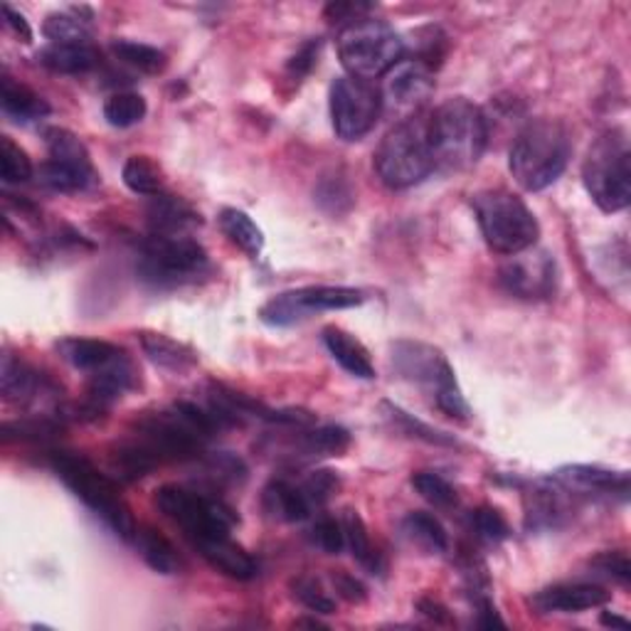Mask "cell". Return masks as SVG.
<instances>
[{
    "label": "cell",
    "instance_id": "cell-1",
    "mask_svg": "<svg viewBox=\"0 0 631 631\" xmlns=\"http://www.w3.org/2000/svg\"><path fill=\"white\" fill-rule=\"evenodd\" d=\"M488 141L484 111L464 97L449 99L429 114V146L435 166L461 171L484 156Z\"/></svg>",
    "mask_w": 631,
    "mask_h": 631
},
{
    "label": "cell",
    "instance_id": "cell-2",
    "mask_svg": "<svg viewBox=\"0 0 631 631\" xmlns=\"http://www.w3.org/2000/svg\"><path fill=\"white\" fill-rule=\"evenodd\" d=\"M572 156V141L560 121H531L511 148V173L523 191L538 193L565 173Z\"/></svg>",
    "mask_w": 631,
    "mask_h": 631
},
{
    "label": "cell",
    "instance_id": "cell-3",
    "mask_svg": "<svg viewBox=\"0 0 631 631\" xmlns=\"http://www.w3.org/2000/svg\"><path fill=\"white\" fill-rule=\"evenodd\" d=\"M390 363L402 380L425 390L447 417L459 422L471 417L469 404L459 390L454 367L449 365L439 348L422 341H398L390 348Z\"/></svg>",
    "mask_w": 631,
    "mask_h": 631
},
{
    "label": "cell",
    "instance_id": "cell-4",
    "mask_svg": "<svg viewBox=\"0 0 631 631\" xmlns=\"http://www.w3.org/2000/svg\"><path fill=\"white\" fill-rule=\"evenodd\" d=\"M375 171L392 191H404L435 171L429 146V117H412L395 124L375 150Z\"/></svg>",
    "mask_w": 631,
    "mask_h": 631
},
{
    "label": "cell",
    "instance_id": "cell-5",
    "mask_svg": "<svg viewBox=\"0 0 631 631\" xmlns=\"http://www.w3.org/2000/svg\"><path fill=\"white\" fill-rule=\"evenodd\" d=\"M54 474L62 478V484L80 498L84 506H89L111 531L121 535L124 541H134L138 525L134 523L129 506L121 501L117 484L107 474L92 464L89 459L72 454V451H54L50 459Z\"/></svg>",
    "mask_w": 631,
    "mask_h": 631
},
{
    "label": "cell",
    "instance_id": "cell-6",
    "mask_svg": "<svg viewBox=\"0 0 631 631\" xmlns=\"http://www.w3.org/2000/svg\"><path fill=\"white\" fill-rule=\"evenodd\" d=\"M476 222L488 247L506 257L531 250L541 238V225L521 197L503 187L474 195Z\"/></svg>",
    "mask_w": 631,
    "mask_h": 631
},
{
    "label": "cell",
    "instance_id": "cell-7",
    "mask_svg": "<svg viewBox=\"0 0 631 631\" xmlns=\"http://www.w3.org/2000/svg\"><path fill=\"white\" fill-rule=\"evenodd\" d=\"M338 58L348 77L371 82L385 77L404 58V43L388 23L361 17L338 35Z\"/></svg>",
    "mask_w": 631,
    "mask_h": 631
},
{
    "label": "cell",
    "instance_id": "cell-8",
    "mask_svg": "<svg viewBox=\"0 0 631 631\" xmlns=\"http://www.w3.org/2000/svg\"><path fill=\"white\" fill-rule=\"evenodd\" d=\"M582 181L605 213L624 210L631 201V150L624 131H607L587 150Z\"/></svg>",
    "mask_w": 631,
    "mask_h": 631
},
{
    "label": "cell",
    "instance_id": "cell-9",
    "mask_svg": "<svg viewBox=\"0 0 631 631\" xmlns=\"http://www.w3.org/2000/svg\"><path fill=\"white\" fill-rule=\"evenodd\" d=\"M210 271L207 252L191 238L150 234L141 247L138 275L154 287H183Z\"/></svg>",
    "mask_w": 631,
    "mask_h": 631
},
{
    "label": "cell",
    "instance_id": "cell-10",
    "mask_svg": "<svg viewBox=\"0 0 631 631\" xmlns=\"http://www.w3.org/2000/svg\"><path fill=\"white\" fill-rule=\"evenodd\" d=\"M154 503L166 518L181 525L191 541L230 535L232 525L238 523V513L228 503L175 484L158 488Z\"/></svg>",
    "mask_w": 631,
    "mask_h": 631
},
{
    "label": "cell",
    "instance_id": "cell-11",
    "mask_svg": "<svg viewBox=\"0 0 631 631\" xmlns=\"http://www.w3.org/2000/svg\"><path fill=\"white\" fill-rule=\"evenodd\" d=\"M365 301L361 289L351 287H304L294 291H284L275 299H269L259 308V318L267 326H294L306 321L308 316L324 314V311L355 308Z\"/></svg>",
    "mask_w": 631,
    "mask_h": 631
},
{
    "label": "cell",
    "instance_id": "cell-12",
    "mask_svg": "<svg viewBox=\"0 0 631 631\" xmlns=\"http://www.w3.org/2000/svg\"><path fill=\"white\" fill-rule=\"evenodd\" d=\"M383 114L380 89L355 77H338L331 84V121L338 138L357 141L371 134Z\"/></svg>",
    "mask_w": 631,
    "mask_h": 631
},
{
    "label": "cell",
    "instance_id": "cell-13",
    "mask_svg": "<svg viewBox=\"0 0 631 631\" xmlns=\"http://www.w3.org/2000/svg\"><path fill=\"white\" fill-rule=\"evenodd\" d=\"M435 92V68L417 58L400 60L395 68L385 74L380 99L383 111L400 121L420 114L427 99Z\"/></svg>",
    "mask_w": 631,
    "mask_h": 631
},
{
    "label": "cell",
    "instance_id": "cell-14",
    "mask_svg": "<svg viewBox=\"0 0 631 631\" xmlns=\"http://www.w3.org/2000/svg\"><path fill=\"white\" fill-rule=\"evenodd\" d=\"M498 284L508 294L525 301H538L553 296L555 284H558V267L548 252L525 250L513 254L506 265L498 269Z\"/></svg>",
    "mask_w": 631,
    "mask_h": 631
},
{
    "label": "cell",
    "instance_id": "cell-15",
    "mask_svg": "<svg viewBox=\"0 0 631 631\" xmlns=\"http://www.w3.org/2000/svg\"><path fill=\"white\" fill-rule=\"evenodd\" d=\"M0 392L8 402L17 404H35L45 398L58 400V390L52 383L43 378L40 373L25 365L21 357L3 355V365H0Z\"/></svg>",
    "mask_w": 631,
    "mask_h": 631
},
{
    "label": "cell",
    "instance_id": "cell-16",
    "mask_svg": "<svg viewBox=\"0 0 631 631\" xmlns=\"http://www.w3.org/2000/svg\"><path fill=\"white\" fill-rule=\"evenodd\" d=\"M609 602V592L590 582H562V585L545 587L535 592L531 605L548 615V611H585L595 609Z\"/></svg>",
    "mask_w": 631,
    "mask_h": 631
},
{
    "label": "cell",
    "instance_id": "cell-17",
    "mask_svg": "<svg viewBox=\"0 0 631 631\" xmlns=\"http://www.w3.org/2000/svg\"><path fill=\"white\" fill-rule=\"evenodd\" d=\"M193 548L213 565L215 570L228 574L232 580H252L257 578V560L234 543L230 535H210V538L191 541Z\"/></svg>",
    "mask_w": 631,
    "mask_h": 631
},
{
    "label": "cell",
    "instance_id": "cell-18",
    "mask_svg": "<svg viewBox=\"0 0 631 631\" xmlns=\"http://www.w3.org/2000/svg\"><path fill=\"white\" fill-rule=\"evenodd\" d=\"M553 478L572 494L574 492L619 494L621 498H627L629 494L627 471H611L605 466H590V464H570L555 471Z\"/></svg>",
    "mask_w": 631,
    "mask_h": 631
},
{
    "label": "cell",
    "instance_id": "cell-19",
    "mask_svg": "<svg viewBox=\"0 0 631 631\" xmlns=\"http://www.w3.org/2000/svg\"><path fill=\"white\" fill-rule=\"evenodd\" d=\"M150 234H166V238H187V232L201 228V213H195L183 197L156 195L148 207Z\"/></svg>",
    "mask_w": 631,
    "mask_h": 631
},
{
    "label": "cell",
    "instance_id": "cell-20",
    "mask_svg": "<svg viewBox=\"0 0 631 631\" xmlns=\"http://www.w3.org/2000/svg\"><path fill=\"white\" fill-rule=\"evenodd\" d=\"M565 494H568V488L558 482H555V486L548 484L533 486V492L525 494V525H529L531 531L555 529V525H560L562 518L570 513V503Z\"/></svg>",
    "mask_w": 631,
    "mask_h": 631
},
{
    "label": "cell",
    "instance_id": "cell-21",
    "mask_svg": "<svg viewBox=\"0 0 631 631\" xmlns=\"http://www.w3.org/2000/svg\"><path fill=\"white\" fill-rule=\"evenodd\" d=\"M58 351L72 367L87 375L99 373L126 355L124 348L109 341H97V338H64Z\"/></svg>",
    "mask_w": 631,
    "mask_h": 631
},
{
    "label": "cell",
    "instance_id": "cell-22",
    "mask_svg": "<svg viewBox=\"0 0 631 631\" xmlns=\"http://www.w3.org/2000/svg\"><path fill=\"white\" fill-rule=\"evenodd\" d=\"M324 343L333 361L341 365L345 373H351L353 378H361V380L375 378V365L371 361V353H367V348L357 341L355 336H351L338 326H328L324 328Z\"/></svg>",
    "mask_w": 631,
    "mask_h": 631
},
{
    "label": "cell",
    "instance_id": "cell-23",
    "mask_svg": "<svg viewBox=\"0 0 631 631\" xmlns=\"http://www.w3.org/2000/svg\"><path fill=\"white\" fill-rule=\"evenodd\" d=\"M262 503H265V511L275 518V521L299 523L311 515V503L306 494L301 492V486L289 484L284 478H275V482L265 488Z\"/></svg>",
    "mask_w": 631,
    "mask_h": 631
},
{
    "label": "cell",
    "instance_id": "cell-24",
    "mask_svg": "<svg viewBox=\"0 0 631 631\" xmlns=\"http://www.w3.org/2000/svg\"><path fill=\"white\" fill-rule=\"evenodd\" d=\"M37 60L54 74H87L101 62L92 45H50L37 54Z\"/></svg>",
    "mask_w": 631,
    "mask_h": 631
},
{
    "label": "cell",
    "instance_id": "cell-25",
    "mask_svg": "<svg viewBox=\"0 0 631 631\" xmlns=\"http://www.w3.org/2000/svg\"><path fill=\"white\" fill-rule=\"evenodd\" d=\"M141 348H144L150 363L171 373H185L197 363L193 348L178 343L163 333H141Z\"/></svg>",
    "mask_w": 631,
    "mask_h": 631
},
{
    "label": "cell",
    "instance_id": "cell-26",
    "mask_svg": "<svg viewBox=\"0 0 631 631\" xmlns=\"http://www.w3.org/2000/svg\"><path fill=\"white\" fill-rule=\"evenodd\" d=\"M351 447V435L343 427H296V451L301 457H341Z\"/></svg>",
    "mask_w": 631,
    "mask_h": 631
},
{
    "label": "cell",
    "instance_id": "cell-27",
    "mask_svg": "<svg viewBox=\"0 0 631 631\" xmlns=\"http://www.w3.org/2000/svg\"><path fill=\"white\" fill-rule=\"evenodd\" d=\"M0 104L3 111L15 121H37L50 114V104L40 94L33 92L25 84L15 82L13 77H3V89H0Z\"/></svg>",
    "mask_w": 631,
    "mask_h": 631
},
{
    "label": "cell",
    "instance_id": "cell-28",
    "mask_svg": "<svg viewBox=\"0 0 631 631\" xmlns=\"http://www.w3.org/2000/svg\"><path fill=\"white\" fill-rule=\"evenodd\" d=\"M220 230L225 232V238L238 244L252 259H257L262 250H265V234L257 228V222L247 213L238 210V207H225L220 213Z\"/></svg>",
    "mask_w": 631,
    "mask_h": 631
},
{
    "label": "cell",
    "instance_id": "cell-29",
    "mask_svg": "<svg viewBox=\"0 0 631 631\" xmlns=\"http://www.w3.org/2000/svg\"><path fill=\"white\" fill-rule=\"evenodd\" d=\"M87 8H72L68 13L47 15L43 33L52 45H89L92 21H84Z\"/></svg>",
    "mask_w": 631,
    "mask_h": 631
},
{
    "label": "cell",
    "instance_id": "cell-30",
    "mask_svg": "<svg viewBox=\"0 0 631 631\" xmlns=\"http://www.w3.org/2000/svg\"><path fill=\"white\" fill-rule=\"evenodd\" d=\"M134 543L150 570L161 574H175L181 570V558H178L173 543L166 535L154 529H138Z\"/></svg>",
    "mask_w": 631,
    "mask_h": 631
},
{
    "label": "cell",
    "instance_id": "cell-31",
    "mask_svg": "<svg viewBox=\"0 0 631 631\" xmlns=\"http://www.w3.org/2000/svg\"><path fill=\"white\" fill-rule=\"evenodd\" d=\"M402 533L417 545V548L427 550L432 555L449 550V535L435 515L425 511H414L402 521Z\"/></svg>",
    "mask_w": 631,
    "mask_h": 631
},
{
    "label": "cell",
    "instance_id": "cell-32",
    "mask_svg": "<svg viewBox=\"0 0 631 631\" xmlns=\"http://www.w3.org/2000/svg\"><path fill=\"white\" fill-rule=\"evenodd\" d=\"M40 183L54 193H80L97 183V171H87V168L60 163L50 158L40 168Z\"/></svg>",
    "mask_w": 631,
    "mask_h": 631
},
{
    "label": "cell",
    "instance_id": "cell-33",
    "mask_svg": "<svg viewBox=\"0 0 631 631\" xmlns=\"http://www.w3.org/2000/svg\"><path fill=\"white\" fill-rule=\"evenodd\" d=\"M43 136H45V144H47V150H50L52 161L80 166V168H87V171H94L87 146H84L80 136L72 134L70 129L47 126L43 131Z\"/></svg>",
    "mask_w": 631,
    "mask_h": 631
},
{
    "label": "cell",
    "instance_id": "cell-34",
    "mask_svg": "<svg viewBox=\"0 0 631 631\" xmlns=\"http://www.w3.org/2000/svg\"><path fill=\"white\" fill-rule=\"evenodd\" d=\"M343 533H345V543L351 545V553L353 558L363 565L365 570L371 572H380L383 570V560H380V553L373 548L371 543V535H367V529L363 523V518L357 515V511L353 508H348L343 513Z\"/></svg>",
    "mask_w": 631,
    "mask_h": 631
},
{
    "label": "cell",
    "instance_id": "cell-35",
    "mask_svg": "<svg viewBox=\"0 0 631 631\" xmlns=\"http://www.w3.org/2000/svg\"><path fill=\"white\" fill-rule=\"evenodd\" d=\"M111 52H114L117 60L144 74H161L168 68L166 54L158 50V47H150L144 43L117 40L111 43Z\"/></svg>",
    "mask_w": 631,
    "mask_h": 631
},
{
    "label": "cell",
    "instance_id": "cell-36",
    "mask_svg": "<svg viewBox=\"0 0 631 631\" xmlns=\"http://www.w3.org/2000/svg\"><path fill=\"white\" fill-rule=\"evenodd\" d=\"M124 183L129 191H134L136 195H148L156 197L163 193V175L161 168H158L148 156H131L124 163Z\"/></svg>",
    "mask_w": 631,
    "mask_h": 631
},
{
    "label": "cell",
    "instance_id": "cell-37",
    "mask_svg": "<svg viewBox=\"0 0 631 631\" xmlns=\"http://www.w3.org/2000/svg\"><path fill=\"white\" fill-rule=\"evenodd\" d=\"M146 99L134 92H119L104 101V119L117 129H129L146 117Z\"/></svg>",
    "mask_w": 631,
    "mask_h": 631
},
{
    "label": "cell",
    "instance_id": "cell-38",
    "mask_svg": "<svg viewBox=\"0 0 631 631\" xmlns=\"http://www.w3.org/2000/svg\"><path fill=\"white\" fill-rule=\"evenodd\" d=\"M385 412H388V417L392 420V425L402 429L404 435H410V437H417V439H425L427 445H437V447H457V439L447 435V432H439L435 427H429L425 425V422H420V420H414L410 412H404L402 408H398V404H392V402H385L383 404Z\"/></svg>",
    "mask_w": 631,
    "mask_h": 631
},
{
    "label": "cell",
    "instance_id": "cell-39",
    "mask_svg": "<svg viewBox=\"0 0 631 631\" xmlns=\"http://www.w3.org/2000/svg\"><path fill=\"white\" fill-rule=\"evenodd\" d=\"M412 486L427 503L441 508V511H449V508L459 503L457 488L451 486L445 476L435 474V471H417V474L412 476Z\"/></svg>",
    "mask_w": 631,
    "mask_h": 631
},
{
    "label": "cell",
    "instance_id": "cell-40",
    "mask_svg": "<svg viewBox=\"0 0 631 631\" xmlns=\"http://www.w3.org/2000/svg\"><path fill=\"white\" fill-rule=\"evenodd\" d=\"M35 173L33 161L11 136L0 138V178L5 185H17L31 181Z\"/></svg>",
    "mask_w": 631,
    "mask_h": 631
},
{
    "label": "cell",
    "instance_id": "cell-41",
    "mask_svg": "<svg viewBox=\"0 0 631 631\" xmlns=\"http://www.w3.org/2000/svg\"><path fill=\"white\" fill-rule=\"evenodd\" d=\"M471 529H474L478 541L492 543V545L503 543L508 535H511V529H508V521L503 518V513L492 506H482L471 513Z\"/></svg>",
    "mask_w": 631,
    "mask_h": 631
},
{
    "label": "cell",
    "instance_id": "cell-42",
    "mask_svg": "<svg viewBox=\"0 0 631 631\" xmlns=\"http://www.w3.org/2000/svg\"><path fill=\"white\" fill-rule=\"evenodd\" d=\"M205 476L210 478V484L215 486H234L247 478V466L242 464V459L222 451V454H213L205 459Z\"/></svg>",
    "mask_w": 631,
    "mask_h": 631
},
{
    "label": "cell",
    "instance_id": "cell-43",
    "mask_svg": "<svg viewBox=\"0 0 631 631\" xmlns=\"http://www.w3.org/2000/svg\"><path fill=\"white\" fill-rule=\"evenodd\" d=\"M291 590H294V597L304 605L306 609L316 611V615H333L336 611V599L328 597V592L321 587V582L314 578H296L291 582Z\"/></svg>",
    "mask_w": 631,
    "mask_h": 631
},
{
    "label": "cell",
    "instance_id": "cell-44",
    "mask_svg": "<svg viewBox=\"0 0 631 631\" xmlns=\"http://www.w3.org/2000/svg\"><path fill=\"white\" fill-rule=\"evenodd\" d=\"M311 538L314 543L328 555H338L343 550L345 545V533H343V523L336 521L331 515H324L318 518L314 523V529H311Z\"/></svg>",
    "mask_w": 631,
    "mask_h": 631
},
{
    "label": "cell",
    "instance_id": "cell-45",
    "mask_svg": "<svg viewBox=\"0 0 631 631\" xmlns=\"http://www.w3.org/2000/svg\"><path fill=\"white\" fill-rule=\"evenodd\" d=\"M338 488H341V482L333 471H314L304 484H301V492L306 494L311 508L324 506L328 498H331Z\"/></svg>",
    "mask_w": 631,
    "mask_h": 631
},
{
    "label": "cell",
    "instance_id": "cell-46",
    "mask_svg": "<svg viewBox=\"0 0 631 631\" xmlns=\"http://www.w3.org/2000/svg\"><path fill=\"white\" fill-rule=\"evenodd\" d=\"M592 568L599 570L602 574H609V578L619 580L621 585H627V582L631 580V562L624 550H609V553L597 555V558L592 560Z\"/></svg>",
    "mask_w": 631,
    "mask_h": 631
},
{
    "label": "cell",
    "instance_id": "cell-47",
    "mask_svg": "<svg viewBox=\"0 0 631 631\" xmlns=\"http://www.w3.org/2000/svg\"><path fill=\"white\" fill-rule=\"evenodd\" d=\"M367 11H373L371 3H328L326 5V17L328 21H338V23H355L365 17Z\"/></svg>",
    "mask_w": 631,
    "mask_h": 631
},
{
    "label": "cell",
    "instance_id": "cell-48",
    "mask_svg": "<svg viewBox=\"0 0 631 631\" xmlns=\"http://www.w3.org/2000/svg\"><path fill=\"white\" fill-rule=\"evenodd\" d=\"M331 582H333V587H336V592L338 595H341L343 599H348V602H357V605H361V602H365V587L361 585V580H355L353 574H348V572H333L331 574Z\"/></svg>",
    "mask_w": 631,
    "mask_h": 631
},
{
    "label": "cell",
    "instance_id": "cell-49",
    "mask_svg": "<svg viewBox=\"0 0 631 631\" xmlns=\"http://www.w3.org/2000/svg\"><path fill=\"white\" fill-rule=\"evenodd\" d=\"M318 47H321V43H306L304 47H301V50L289 62V72L296 74V77H304V74L314 70L316 58H318Z\"/></svg>",
    "mask_w": 631,
    "mask_h": 631
},
{
    "label": "cell",
    "instance_id": "cell-50",
    "mask_svg": "<svg viewBox=\"0 0 631 631\" xmlns=\"http://www.w3.org/2000/svg\"><path fill=\"white\" fill-rule=\"evenodd\" d=\"M0 11H3V17H5V25L11 27V31L21 37L23 43H31L33 40V31H31V25H27V21H25V15H21L17 11H13L11 5H3L0 8Z\"/></svg>",
    "mask_w": 631,
    "mask_h": 631
},
{
    "label": "cell",
    "instance_id": "cell-51",
    "mask_svg": "<svg viewBox=\"0 0 631 631\" xmlns=\"http://www.w3.org/2000/svg\"><path fill=\"white\" fill-rule=\"evenodd\" d=\"M417 609H420L425 617H429L432 621H437V624H451L449 609H447L445 605H441V602H437V599L422 597V599L417 602Z\"/></svg>",
    "mask_w": 631,
    "mask_h": 631
},
{
    "label": "cell",
    "instance_id": "cell-52",
    "mask_svg": "<svg viewBox=\"0 0 631 631\" xmlns=\"http://www.w3.org/2000/svg\"><path fill=\"white\" fill-rule=\"evenodd\" d=\"M476 607H478V627H484V629H494V627H506L503 624V619L498 617V611L494 607V602L488 599V597H482L476 602Z\"/></svg>",
    "mask_w": 631,
    "mask_h": 631
},
{
    "label": "cell",
    "instance_id": "cell-53",
    "mask_svg": "<svg viewBox=\"0 0 631 631\" xmlns=\"http://www.w3.org/2000/svg\"><path fill=\"white\" fill-rule=\"evenodd\" d=\"M602 624L605 627H617V629H629V621L624 617H617V615H609V611H602Z\"/></svg>",
    "mask_w": 631,
    "mask_h": 631
}]
</instances>
